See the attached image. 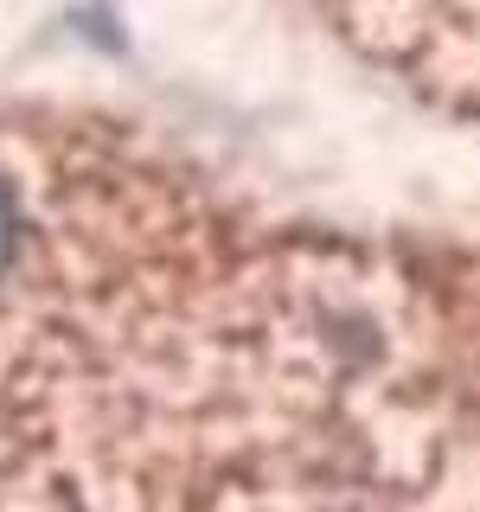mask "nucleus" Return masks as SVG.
Here are the masks:
<instances>
[{"instance_id": "f257e3e1", "label": "nucleus", "mask_w": 480, "mask_h": 512, "mask_svg": "<svg viewBox=\"0 0 480 512\" xmlns=\"http://www.w3.org/2000/svg\"><path fill=\"white\" fill-rule=\"evenodd\" d=\"M13 244H20V205H13V192L0 186V269H7Z\"/></svg>"}]
</instances>
